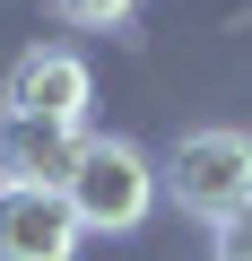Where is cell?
<instances>
[{
  "label": "cell",
  "instance_id": "cell-1",
  "mask_svg": "<svg viewBox=\"0 0 252 261\" xmlns=\"http://www.w3.org/2000/svg\"><path fill=\"white\" fill-rule=\"evenodd\" d=\"M61 200L78 209V226H87V235H131V226L157 209V166H148V148L113 140V130H87L78 157H70Z\"/></svg>",
  "mask_w": 252,
  "mask_h": 261
},
{
  "label": "cell",
  "instance_id": "cell-2",
  "mask_svg": "<svg viewBox=\"0 0 252 261\" xmlns=\"http://www.w3.org/2000/svg\"><path fill=\"white\" fill-rule=\"evenodd\" d=\"M157 183L174 192V209H191V218H235L243 200H252V130H226V122H209V130H183V140L165 148V166H157Z\"/></svg>",
  "mask_w": 252,
  "mask_h": 261
},
{
  "label": "cell",
  "instance_id": "cell-3",
  "mask_svg": "<svg viewBox=\"0 0 252 261\" xmlns=\"http://www.w3.org/2000/svg\"><path fill=\"white\" fill-rule=\"evenodd\" d=\"M87 226L52 183H0V261H78Z\"/></svg>",
  "mask_w": 252,
  "mask_h": 261
},
{
  "label": "cell",
  "instance_id": "cell-4",
  "mask_svg": "<svg viewBox=\"0 0 252 261\" xmlns=\"http://www.w3.org/2000/svg\"><path fill=\"white\" fill-rule=\"evenodd\" d=\"M87 96H96V79H87V61L70 53V44H35V53H18V70H9V87H0V113H35V122H87Z\"/></svg>",
  "mask_w": 252,
  "mask_h": 261
},
{
  "label": "cell",
  "instance_id": "cell-5",
  "mask_svg": "<svg viewBox=\"0 0 252 261\" xmlns=\"http://www.w3.org/2000/svg\"><path fill=\"white\" fill-rule=\"evenodd\" d=\"M87 130L70 122H35V113H0V183H70V157H78Z\"/></svg>",
  "mask_w": 252,
  "mask_h": 261
},
{
  "label": "cell",
  "instance_id": "cell-6",
  "mask_svg": "<svg viewBox=\"0 0 252 261\" xmlns=\"http://www.w3.org/2000/svg\"><path fill=\"white\" fill-rule=\"evenodd\" d=\"M131 9H139V0H61L70 27H131Z\"/></svg>",
  "mask_w": 252,
  "mask_h": 261
},
{
  "label": "cell",
  "instance_id": "cell-7",
  "mask_svg": "<svg viewBox=\"0 0 252 261\" xmlns=\"http://www.w3.org/2000/svg\"><path fill=\"white\" fill-rule=\"evenodd\" d=\"M217 261H252V200L235 218H217Z\"/></svg>",
  "mask_w": 252,
  "mask_h": 261
}]
</instances>
